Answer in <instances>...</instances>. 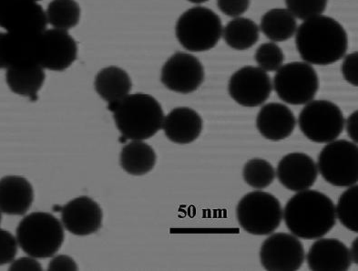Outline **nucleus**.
Returning a JSON list of instances; mask_svg holds the SVG:
<instances>
[{"mask_svg":"<svg viewBox=\"0 0 358 271\" xmlns=\"http://www.w3.org/2000/svg\"><path fill=\"white\" fill-rule=\"evenodd\" d=\"M296 46L306 62L327 66L344 58L348 49V36L338 20L320 15L303 20L297 28Z\"/></svg>","mask_w":358,"mask_h":271,"instance_id":"1","label":"nucleus"},{"mask_svg":"<svg viewBox=\"0 0 358 271\" xmlns=\"http://www.w3.org/2000/svg\"><path fill=\"white\" fill-rule=\"evenodd\" d=\"M282 218L292 234L308 240L326 236L338 219L336 204L329 195L310 189L297 192L289 200Z\"/></svg>","mask_w":358,"mask_h":271,"instance_id":"2","label":"nucleus"},{"mask_svg":"<svg viewBox=\"0 0 358 271\" xmlns=\"http://www.w3.org/2000/svg\"><path fill=\"white\" fill-rule=\"evenodd\" d=\"M117 128L125 139H150L162 129L164 113L162 105L145 93L129 95L117 104L109 105Z\"/></svg>","mask_w":358,"mask_h":271,"instance_id":"3","label":"nucleus"},{"mask_svg":"<svg viewBox=\"0 0 358 271\" xmlns=\"http://www.w3.org/2000/svg\"><path fill=\"white\" fill-rule=\"evenodd\" d=\"M16 237L20 249L30 257L51 258L64 242V227L51 214L38 211L20 221Z\"/></svg>","mask_w":358,"mask_h":271,"instance_id":"4","label":"nucleus"},{"mask_svg":"<svg viewBox=\"0 0 358 271\" xmlns=\"http://www.w3.org/2000/svg\"><path fill=\"white\" fill-rule=\"evenodd\" d=\"M222 29L219 15L208 8L198 6L180 15L176 33L177 40L186 50L204 53L218 44Z\"/></svg>","mask_w":358,"mask_h":271,"instance_id":"5","label":"nucleus"},{"mask_svg":"<svg viewBox=\"0 0 358 271\" xmlns=\"http://www.w3.org/2000/svg\"><path fill=\"white\" fill-rule=\"evenodd\" d=\"M237 221L243 230L255 236H266L279 228L282 219V204L270 193H248L236 207Z\"/></svg>","mask_w":358,"mask_h":271,"instance_id":"6","label":"nucleus"},{"mask_svg":"<svg viewBox=\"0 0 358 271\" xmlns=\"http://www.w3.org/2000/svg\"><path fill=\"white\" fill-rule=\"evenodd\" d=\"M317 168L327 183L349 188L358 181V147L354 141L335 140L327 143L318 156Z\"/></svg>","mask_w":358,"mask_h":271,"instance_id":"7","label":"nucleus"},{"mask_svg":"<svg viewBox=\"0 0 358 271\" xmlns=\"http://www.w3.org/2000/svg\"><path fill=\"white\" fill-rule=\"evenodd\" d=\"M344 113L334 102L313 100L301 111L299 125L301 132L310 141L327 144L338 139L345 128Z\"/></svg>","mask_w":358,"mask_h":271,"instance_id":"8","label":"nucleus"},{"mask_svg":"<svg viewBox=\"0 0 358 271\" xmlns=\"http://www.w3.org/2000/svg\"><path fill=\"white\" fill-rule=\"evenodd\" d=\"M273 88L282 102L303 105L314 100L319 89V78L315 69L306 62H294L276 71Z\"/></svg>","mask_w":358,"mask_h":271,"instance_id":"9","label":"nucleus"},{"mask_svg":"<svg viewBox=\"0 0 358 271\" xmlns=\"http://www.w3.org/2000/svg\"><path fill=\"white\" fill-rule=\"evenodd\" d=\"M306 252L299 237L279 232L271 235L261 246L262 266L271 271H296L303 266Z\"/></svg>","mask_w":358,"mask_h":271,"instance_id":"10","label":"nucleus"},{"mask_svg":"<svg viewBox=\"0 0 358 271\" xmlns=\"http://www.w3.org/2000/svg\"><path fill=\"white\" fill-rule=\"evenodd\" d=\"M46 11L34 0H0V28L40 35L47 29Z\"/></svg>","mask_w":358,"mask_h":271,"instance_id":"11","label":"nucleus"},{"mask_svg":"<svg viewBox=\"0 0 358 271\" xmlns=\"http://www.w3.org/2000/svg\"><path fill=\"white\" fill-rule=\"evenodd\" d=\"M273 84L266 71L245 66L231 75L228 84L231 98L243 107H258L268 100Z\"/></svg>","mask_w":358,"mask_h":271,"instance_id":"12","label":"nucleus"},{"mask_svg":"<svg viewBox=\"0 0 358 271\" xmlns=\"http://www.w3.org/2000/svg\"><path fill=\"white\" fill-rule=\"evenodd\" d=\"M204 78L203 64L189 53H174L162 69V84L168 90L182 95H189L199 89Z\"/></svg>","mask_w":358,"mask_h":271,"instance_id":"13","label":"nucleus"},{"mask_svg":"<svg viewBox=\"0 0 358 271\" xmlns=\"http://www.w3.org/2000/svg\"><path fill=\"white\" fill-rule=\"evenodd\" d=\"M40 65L44 70L63 71L73 64L78 45L67 30L46 29L41 34Z\"/></svg>","mask_w":358,"mask_h":271,"instance_id":"14","label":"nucleus"},{"mask_svg":"<svg viewBox=\"0 0 358 271\" xmlns=\"http://www.w3.org/2000/svg\"><path fill=\"white\" fill-rule=\"evenodd\" d=\"M103 214L100 204L88 197H79L62 211L63 227L76 236H89L100 230Z\"/></svg>","mask_w":358,"mask_h":271,"instance_id":"15","label":"nucleus"},{"mask_svg":"<svg viewBox=\"0 0 358 271\" xmlns=\"http://www.w3.org/2000/svg\"><path fill=\"white\" fill-rule=\"evenodd\" d=\"M318 168L314 159L305 153H291L279 162L275 176L288 190L300 192L314 186Z\"/></svg>","mask_w":358,"mask_h":271,"instance_id":"16","label":"nucleus"},{"mask_svg":"<svg viewBox=\"0 0 358 271\" xmlns=\"http://www.w3.org/2000/svg\"><path fill=\"white\" fill-rule=\"evenodd\" d=\"M309 269L315 271H347L350 269V251L342 241L320 237L306 256Z\"/></svg>","mask_w":358,"mask_h":271,"instance_id":"17","label":"nucleus"},{"mask_svg":"<svg viewBox=\"0 0 358 271\" xmlns=\"http://www.w3.org/2000/svg\"><path fill=\"white\" fill-rule=\"evenodd\" d=\"M41 34L3 32L2 49L7 70L13 67L40 65Z\"/></svg>","mask_w":358,"mask_h":271,"instance_id":"18","label":"nucleus"},{"mask_svg":"<svg viewBox=\"0 0 358 271\" xmlns=\"http://www.w3.org/2000/svg\"><path fill=\"white\" fill-rule=\"evenodd\" d=\"M296 125V116L290 108L279 102L264 105L257 114V130L266 139L279 141L287 139Z\"/></svg>","mask_w":358,"mask_h":271,"instance_id":"19","label":"nucleus"},{"mask_svg":"<svg viewBox=\"0 0 358 271\" xmlns=\"http://www.w3.org/2000/svg\"><path fill=\"white\" fill-rule=\"evenodd\" d=\"M203 128L200 114L189 107L176 108L164 117L162 125L168 139L178 144H188L198 139Z\"/></svg>","mask_w":358,"mask_h":271,"instance_id":"20","label":"nucleus"},{"mask_svg":"<svg viewBox=\"0 0 358 271\" xmlns=\"http://www.w3.org/2000/svg\"><path fill=\"white\" fill-rule=\"evenodd\" d=\"M34 201V189L29 180L17 176L0 179V211L10 216L25 215Z\"/></svg>","mask_w":358,"mask_h":271,"instance_id":"21","label":"nucleus"},{"mask_svg":"<svg viewBox=\"0 0 358 271\" xmlns=\"http://www.w3.org/2000/svg\"><path fill=\"white\" fill-rule=\"evenodd\" d=\"M96 92L109 105L117 104L129 95L132 88L128 72L116 66L102 69L95 78Z\"/></svg>","mask_w":358,"mask_h":271,"instance_id":"22","label":"nucleus"},{"mask_svg":"<svg viewBox=\"0 0 358 271\" xmlns=\"http://www.w3.org/2000/svg\"><path fill=\"white\" fill-rule=\"evenodd\" d=\"M46 74L41 65L8 69L6 81L8 86L17 95L36 100L43 86Z\"/></svg>","mask_w":358,"mask_h":271,"instance_id":"23","label":"nucleus"},{"mask_svg":"<svg viewBox=\"0 0 358 271\" xmlns=\"http://www.w3.org/2000/svg\"><path fill=\"white\" fill-rule=\"evenodd\" d=\"M157 161L155 151L143 141L126 144L120 153V165L131 176H144L155 168Z\"/></svg>","mask_w":358,"mask_h":271,"instance_id":"24","label":"nucleus"},{"mask_svg":"<svg viewBox=\"0 0 358 271\" xmlns=\"http://www.w3.org/2000/svg\"><path fill=\"white\" fill-rule=\"evenodd\" d=\"M297 28L296 18L287 8H273L262 17L260 29L273 42L290 40Z\"/></svg>","mask_w":358,"mask_h":271,"instance_id":"25","label":"nucleus"},{"mask_svg":"<svg viewBox=\"0 0 358 271\" xmlns=\"http://www.w3.org/2000/svg\"><path fill=\"white\" fill-rule=\"evenodd\" d=\"M222 37L228 46L236 50H246L255 46L260 37V29L248 18H234L222 29Z\"/></svg>","mask_w":358,"mask_h":271,"instance_id":"26","label":"nucleus"},{"mask_svg":"<svg viewBox=\"0 0 358 271\" xmlns=\"http://www.w3.org/2000/svg\"><path fill=\"white\" fill-rule=\"evenodd\" d=\"M46 17L48 24L53 29L68 32L80 22V5L75 0H52L48 5Z\"/></svg>","mask_w":358,"mask_h":271,"instance_id":"27","label":"nucleus"},{"mask_svg":"<svg viewBox=\"0 0 358 271\" xmlns=\"http://www.w3.org/2000/svg\"><path fill=\"white\" fill-rule=\"evenodd\" d=\"M243 176L252 188L262 190L268 188L275 179V170L268 161L262 158L249 160L243 167Z\"/></svg>","mask_w":358,"mask_h":271,"instance_id":"28","label":"nucleus"},{"mask_svg":"<svg viewBox=\"0 0 358 271\" xmlns=\"http://www.w3.org/2000/svg\"><path fill=\"white\" fill-rule=\"evenodd\" d=\"M357 202L358 186H351L340 195L336 207V218L348 230L356 233L358 232Z\"/></svg>","mask_w":358,"mask_h":271,"instance_id":"29","label":"nucleus"},{"mask_svg":"<svg viewBox=\"0 0 358 271\" xmlns=\"http://www.w3.org/2000/svg\"><path fill=\"white\" fill-rule=\"evenodd\" d=\"M284 51L275 42H266L258 47L255 60L259 68L264 71H276L285 62Z\"/></svg>","mask_w":358,"mask_h":271,"instance_id":"30","label":"nucleus"},{"mask_svg":"<svg viewBox=\"0 0 358 271\" xmlns=\"http://www.w3.org/2000/svg\"><path fill=\"white\" fill-rule=\"evenodd\" d=\"M285 4L296 19L306 20L323 15L329 0H285Z\"/></svg>","mask_w":358,"mask_h":271,"instance_id":"31","label":"nucleus"},{"mask_svg":"<svg viewBox=\"0 0 358 271\" xmlns=\"http://www.w3.org/2000/svg\"><path fill=\"white\" fill-rule=\"evenodd\" d=\"M19 249L17 237L0 228V266L11 263L15 260Z\"/></svg>","mask_w":358,"mask_h":271,"instance_id":"32","label":"nucleus"},{"mask_svg":"<svg viewBox=\"0 0 358 271\" xmlns=\"http://www.w3.org/2000/svg\"><path fill=\"white\" fill-rule=\"evenodd\" d=\"M251 0H217V6L222 13L231 18H238L249 10Z\"/></svg>","mask_w":358,"mask_h":271,"instance_id":"33","label":"nucleus"},{"mask_svg":"<svg viewBox=\"0 0 358 271\" xmlns=\"http://www.w3.org/2000/svg\"><path fill=\"white\" fill-rule=\"evenodd\" d=\"M357 59V53L348 54L345 57L341 65L343 76L348 83L355 87L358 86Z\"/></svg>","mask_w":358,"mask_h":271,"instance_id":"34","label":"nucleus"},{"mask_svg":"<svg viewBox=\"0 0 358 271\" xmlns=\"http://www.w3.org/2000/svg\"><path fill=\"white\" fill-rule=\"evenodd\" d=\"M49 270H78L79 267L73 258L67 255H59L50 262Z\"/></svg>","mask_w":358,"mask_h":271,"instance_id":"35","label":"nucleus"},{"mask_svg":"<svg viewBox=\"0 0 358 271\" xmlns=\"http://www.w3.org/2000/svg\"><path fill=\"white\" fill-rule=\"evenodd\" d=\"M42 266L35 258L26 257L11 262L10 270H36L41 271Z\"/></svg>","mask_w":358,"mask_h":271,"instance_id":"36","label":"nucleus"},{"mask_svg":"<svg viewBox=\"0 0 358 271\" xmlns=\"http://www.w3.org/2000/svg\"><path fill=\"white\" fill-rule=\"evenodd\" d=\"M357 117L358 111H355L351 116H348L347 123H345V125H347V132L348 137L353 140L355 144L358 141V131H357Z\"/></svg>","mask_w":358,"mask_h":271,"instance_id":"37","label":"nucleus"},{"mask_svg":"<svg viewBox=\"0 0 358 271\" xmlns=\"http://www.w3.org/2000/svg\"><path fill=\"white\" fill-rule=\"evenodd\" d=\"M357 246L358 239L357 237V239L354 240L353 244H352L351 249H349V251H350L352 260H353V263L356 264H358Z\"/></svg>","mask_w":358,"mask_h":271,"instance_id":"38","label":"nucleus"},{"mask_svg":"<svg viewBox=\"0 0 358 271\" xmlns=\"http://www.w3.org/2000/svg\"><path fill=\"white\" fill-rule=\"evenodd\" d=\"M2 39H3V32H0V70H7V65H6L4 55H3V49H2Z\"/></svg>","mask_w":358,"mask_h":271,"instance_id":"39","label":"nucleus"},{"mask_svg":"<svg viewBox=\"0 0 358 271\" xmlns=\"http://www.w3.org/2000/svg\"><path fill=\"white\" fill-rule=\"evenodd\" d=\"M188 1L194 3V4H203V3L209 1V0H188Z\"/></svg>","mask_w":358,"mask_h":271,"instance_id":"40","label":"nucleus"},{"mask_svg":"<svg viewBox=\"0 0 358 271\" xmlns=\"http://www.w3.org/2000/svg\"><path fill=\"white\" fill-rule=\"evenodd\" d=\"M2 219V215H1V211H0V223H1Z\"/></svg>","mask_w":358,"mask_h":271,"instance_id":"41","label":"nucleus"},{"mask_svg":"<svg viewBox=\"0 0 358 271\" xmlns=\"http://www.w3.org/2000/svg\"><path fill=\"white\" fill-rule=\"evenodd\" d=\"M34 1L38 2V1H41V0H34Z\"/></svg>","mask_w":358,"mask_h":271,"instance_id":"42","label":"nucleus"}]
</instances>
